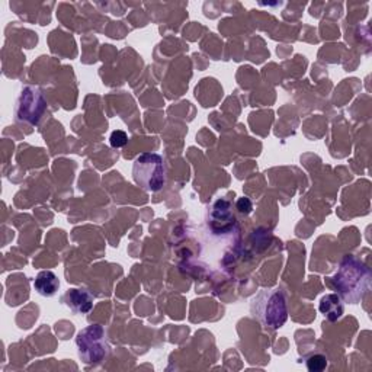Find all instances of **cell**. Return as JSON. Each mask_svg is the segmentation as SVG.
Instances as JSON below:
<instances>
[{"label":"cell","instance_id":"obj_1","mask_svg":"<svg viewBox=\"0 0 372 372\" xmlns=\"http://www.w3.org/2000/svg\"><path fill=\"white\" fill-rule=\"evenodd\" d=\"M331 284L342 300L349 304H358L369 291L371 271L361 259L346 256L331 278Z\"/></svg>","mask_w":372,"mask_h":372},{"label":"cell","instance_id":"obj_2","mask_svg":"<svg viewBox=\"0 0 372 372\" xmlns=\"http://www.w3.org/2000/svg\"><path fill=\"white\" fill-rule=\"evenodd\" d=\"M250 311L264 327L278 330L288 320L286 296L281 288L260 291L250 303Z\"/></svg>","mask_w":372,"mask_h":372},{"label":"cell","instance_id":"obj_3","mask_svg":"<svg viewBox=\"0 0 372 372\" xmlns=\"http://www.w3.org/2000/svg\"><path fill=\"white\" fill-rule=\"evenodd\" d=\"M134 182L147 192H159L165 188L167 172L165 160L156 153H143L133 165Z\"/></svg>","mask_w":372,"mask_h":372},{"label":"cell","instance_id":"obj_4","mask_svg":"<svg viewBox=\"0 0 372 372\" xmlns=\"http://www.w3.org/2000/svg\"><path fill=\"white\" fill-rule=\"evenodd\" d=\"M76 346L79 358L86 365L100 363L110 352L106 331L99 324H92L81 330L76 336Z\"/></svg>","mask_w":372,"mask_h":372},{"label":"cell","instance_id":"obj_5","mask_svg":"<svg viewBox=\"0 0 372 372\" xmlns=\"http://www.w3.org/2000/svg\"><path fill=\"white\" fill-rule=\"evenodd\" d=\"M46 108H47V102L41 91L38 88L26 86L22 89L16 100L15 120L18 123L35 125L41 120Z\"/></svg>","mask_w":372,"mask_h":372},{"label":"cell","instance_id":"obj_6","mask_svg":"<svg viewBox=\"0 0 372 372\" xmlns=\"http://www.w3.org/2000/svg\"><path fill=\"white\" fill-rule=\"evenodd\" d=\"M61 301L74 314H88L93 309V295L81 288H70L61 296Z\"/></svg>","mask_w":372,"mask_h":372},{"label":"cell","instance_id":"obj_7","mask_svg":"<svg viewBox=\"0 0 372 372\" xmlns=\"http://www.w3.org/2000/svg\"><path fill=\"white\" fill-rule=\"evenodd\" d=\"M33 288L40 295L51 299V296H54L58 292L60 281L53 271H41L35 278Z\"/></svg>","mask_w":372,"mask_h":372},{"label":"cell","instance_id":"obj_8","mask_svg":"<svg viewBox=\"0 0 372 372\" xmlns=\"http://www.w3.org/2000/svg\"><path fill=\"white\" fill-rule=\"evenodd\" d=\"M319 310L321 314H324V317L327 320L336 321L343 316L345 307H343L342 299L338 294H327L321 299Z\"/></svg>","mask_w":372,"mask_h":372},{"label":"cell","instance_id":"obj_9","mask_svg":"<svg viewBox=\"0 0 372 372\" xmlns=\"http://www.w3.org/2000/svg\"><path fill=\"white\" fill-rule=\"evenodd\" d=\"M306 365H307V369L310 372H321L327 368V359H326V356L319 355V353L311 355L310 358H307Z\"/></svg>","mask_w":372,"mask_h":372},{"label":"cell","instance_id":"obj_10","mask_svg":"<svg viewBox=\"0 0 372 372\" xmlns=\"http://www.w3.org/2000/svg\"><path fill=\"white\" fill-rule=\"evenodd\" d=\"M109 143L114 148H121V147H124L128 143V135L124 131L117 130V131H114L113 134H110Z\"/></svg>","mask_w":372,"mask_h":372},{"label":"cell","instance_id":"obj_11","mask_svg":"<svg viewBox=\"0 0 372 372\" xmlns=\"http://www.w3.org/2000/svg\"><path fill=\"white\" fill-rule=\"evenodd\" d=\"M237 210L240 211V212H243V214H249L252 210H253V205H252V202H250V200L249 198H240L239 201H237Z\"/></svg>","mask_w":372,"mask_h":372}]
</instances>
